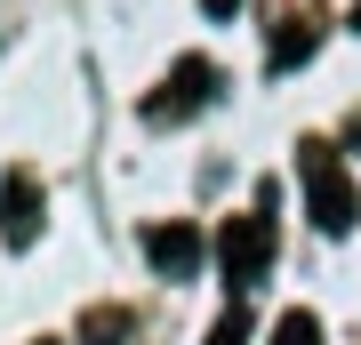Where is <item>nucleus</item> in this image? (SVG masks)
<instances>
[{
    "instance_id": "f257e3e1",
    "label": "nucleus",
    "mask_w": 361,
    "mask_h": 345,
    "mask_svg": "<svg viewBox=\"0 0 361 345\" xmlns=\"http://www.w3.org/2000/svg\"><path fill=\"white\" fill-rule=\"evenodd\" d=\"M305 217L329 233V241H345L353 217H361V193L345 177V161L329 153V145H305Z\"/></svg>"
},
{
    "instance_id": "f03ea898",
    "label": "nucleus",
    "mask_w": 361,
    "mask_h": 345,
    "mask_svg": "<svg viewBox=\"0 0 361 345\" xmlns=\"http://www.w3.org/2000/svg\"><path fill=\"white\" fill-rule=\"evenodd\" d=\"M273 209H241V217H225L217 233V265H225V289H257L273 273Z\"/></svg>"
},
{
    "instance_id": "7ed1b4c3",
    "label": "nucleus",
    "mask_w": 361,
    "mask_h": 345,
    "mask_svg": "<svg viewBox=\"0 0 361 345\" xmlns=\"http://www.w3.org/2000/svg\"><path fill=\"white\" fill-rule=\"evenodd\" d=\"M0 241L8 249L40 241V177L32 169H8V177H0Z\"/></svg>"
},
{
    "instance_id": "20e7f679",
    "label": "nucleus",
    "mask_w": 361,
    "mask_h": 345,
    "mask_svg": "<svg viewBox=\"0 0 361 345\" xmlns=\"http://www.w3.org/2000/svg\"><path fill=\"white\" fill-rule=\"evenodd\" d=\"M145 257H153V273L185 282V273H201L209 241H201V225H153V233H145Z\"/></svg>"
},
{
    "instance_id": "39448f33",
    "label": "nucleus",
    "mask_w": 361,
    "mask_h": 345,
    "mask_svg": "<svg viewBox=\"0 0 361 345\" xmlns=\"http://www.w3.org/2000/svg\"><path fill=\"white\" fill-rule=\"evenodd\" d=\"M209 89H217V64H209V56H185L177 73H169V97H153L145 113H153V121H177V113H193V104H209Z\"/></svg>"
},
{
    "instance_id": "423d86ee",
    "label": "nucleus",
    "mask_w": 361,
    "mask_h": 345,
    "mask_svg": "<svg viewBox=\"0 0 361 345\" xmlns=\"http://www.w3.org/2000/svg\"><path fill=\"white\" fill-rule=\"evenodd\" d=\"M313 40H322V25H281V40L265 49V73H297L313 56Z\"/></svg>"
},
{
    "instance_id": "0eeeda50",
    "label": "nucleus",
    "mask_w": 361,
    "mask_h": 345,
    "mask_svg": "<svg viewBox=\"0 0 361 345\" xmlns=\"http://www.w3.org/2000/svg\"><path fill=\"white\" fill-rule=\"evenodd\" d=\"M273 345H322V321L297 305V313H281V321H273Z\"/></svg>"
},
{
    "instance_id": "6e6552de",
    "label": "nucleus",
    "mask_w": 361,
    "mask_h": 345,
    "mask_svg": "<svg viewBox=\"0 0 361 345\" xmlns=\"http://www.w3.org/2000/svg\"><path fill=\"white\" fill-rule=\"evenodd\" d=\"M209 345H249V321H241V313H225L217 329H209Z\"/></svg>"
},
{
    "instance_id": "1a4fd4ad",
    "label": "nucleus",
    "mask_w": 361,
    "mask_h": 345,
    "mask_svg": "<svg viewBox=\"0 0 361 345\" xmlns=\"http://www.w3.org/2000/svg\"><path fill=\"white\" fill-rule=\"evenodd\" d=\"M233 8H241V0H201V16H217V25H225Z\"/></svg>"
},
{
    "instance_id": "9d476101",
    "label": "nucleus",
    "mask_w": 361,
    "mask_h": 345,
    "mask_svg": "<svg viewBox=\"0 0 361 345\" xmlns=\"http://www.w3.org/2000/svg\"><path fill=\"white\" fill-rule=\"evenodd\" d=\"M353 32H361V0H353Z\"/></svg>"
}]
</instances>
